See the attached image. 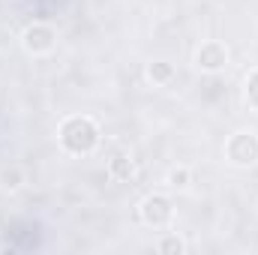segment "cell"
Returning <instances> with one entry per match:
<instances>
[{
    "label": "cell",
    "instance_id": "1",
    "mask_svg": "<svg viewBox=\"0 0 258 255\" xmlns=\"http://www.w3.org/2000/svg\"><path fill=\"white\" fill-rule=\"evenodd\" d=\"M57 141L69 156H90L102 144V129L87 114H72L57 129Z\"/></svg>",
    "mask_w": 258,
    "mask_h": 255
},
{
    "label": "cell",
    "instance_id": "2",
    "mask_svg": "<svg viewBox=\"0 0 258 255\" xmlns=\"http://www.w3.org/2000/svg\"><path fill=\"white\" fill-rule=\"evenodd\" d=\"M138 219L147 228H168L174 222V201L165 192H150L138 204Z\"/></svg>",
    "mask_w": 258,
    "mask_h": 255
},
{
    "label": "cell",
    "instance_id": "3",
    "mask_svg": "<svg viewBox=\"0 0 258 255\" xmlns=\"http://www.w3.org/2000/svg\"><path fill=\"white\" fill-rule=\"evenodd\" d=\"M225 156L237 168H252L258 165V135L252 129H240L225 141Z\"/></svg>",
    "mask_w": 258,
    "mask_h": 255
},
{
    "label": "cell",
    "instance_id": "4",
    "mask_svg": "<svg viewBox=\"0 0 258 255\" xmlns=\"http://www.w3.org/2000/svg\"><path fill=\"white\" fill-rule=\"evenodd\" d=\"M21 45H24V51L30 57H45V54H51L57 48V30L51 24H45V21H33V24L24 27Z\"/></svg>",
    "mask_w": 258,
    "mask_h": 255
},
{
    "label": "cell",
    "instance_id": "5",
    "mask_svg": "<svg viewBox=\"0 0 258 255\" xmlns=\"http://www.w3.org/2000/svg\"><path fill=\"white\" fill-rule=\"evenodd\" d=\"M195 66L201 72H210V75L213 72H222L228 66V48H225V42H219V39L201 42L198 51H195Z\"/></svg>",
    "mask_w": 258,
    "mask_h": 255
},
{
    "label": "cell",
    "instance_id": "6",
    "mask_svg": "<svg viewBox=\"0 0 258 255\" xmlns=\"http://www.w3.org/2000/svg\"><path fill=\"white\" fill-rule=\"evenodd\" d=\"M108 174L117 180V183H132L135 180V159L129 153H114L108 159Z\"/></svg>",
    "mask_w": 258,
    "mask_h": 255
},
{
    "label": "cell",
    "instance_id": "7",
    "mask_svg": "<svg viewBox=\"0 0 258 255\" xmlns=\"http://www.w3.org/2000/svg\"><path fill=\"white\" fill-rule=\"evenodd\" d=\"M174 63H168V60H153V63H147V78L156 84V87H165V84H171L174 81Z\"/></svg>",
    "mask_w": 258,
    "mask_h": 255
},
{
    "label": "cell",
    "instance_id": "8",
    "mask_svg": "<svg viewBox=\"0 0 258 255\" xmlns=\"http://www.w3.org/2000/svg\"><path fill=\"white\" fill-rule=\"evenodd\" d=\"M156 249L159 252H171V255H180V252H186V243L177 237V234H165L159 243H156Z\"/></svg>",
    "mask_w": 258,
    "mask_h": 255
},
{
    "label": "cell",
    "instance_id": "9",
    "mask_svg": "<svg viewBox=\"0 0 258 255\" xmlns=\"http://www.w3.org/2000/svg\"><path fill=\"white\" fill-rule=\"evenodd\" d=\"M243 96H246V105L258 111V66L249 72V78H246V90H243Z\"/></svg>",
    "mask_w": 258,
    "mask_h": 255
},
{
    "label": "cell",
    "instance_id": "10",
    "mask_svg": "<svg viewBox=\"0 0 258 255\" xmlns=\"http://www.w3.org/2000/svg\"><path fill=\"white\" fill-rule=\"evenodd\" d=\"M189 180H192V174H189V168H183V165L168 171V186H171V189H186Z\"/></svg>",
    "mask_w": 258,
    "mask_h": 255
},
{
    "label": "cell",
    "instance_id": "11",
    "mask_svg": "<svg viewBox=\"0 0 258 255\" xmlns=\"http://www.w3.org/2000/svg\"><path fill=\"white\" fill-rule=\"evenodd\" d=\"M3 183H6L9 189H18V186H21V183H18V171H12V174L6 171V174H3Z\"/></svg>",
    "mask_w": 258,
    "mask_h": 255
}]
</instances>
